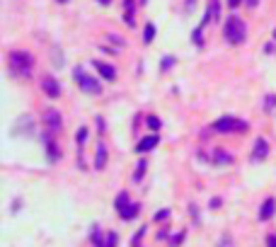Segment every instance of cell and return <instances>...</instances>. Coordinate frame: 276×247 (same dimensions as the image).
Wrapping results in <instances>:
<instances>
[{"label": "cell", "mask_w": 276, "mask_h": 247, "mask_svg": "<svg viewBox=\"0 0 276 247\" xmlns=\"http://www.w3.org/2000/svg\"><path fill=\"white\" fill-rule=\"evenodd\" d=\"M7 63H10L12 75H17V78H22V80L32 78V73H34V56L27 54V51H20V49L10 51Z\"/></svg>", "instance_id": "cell-1"}, {"label": "cell", "mask_w": 276, "mask_h": 247, "mask_svg": "<svg viewBox=\"0 0 276 247\" xmlns=\"http://www.w3.org/2000/svg\"><path fill=\"white\" fill-rule=\"evenodd\" d=\"M223 34H225V41L233 44V46L245 44V39H247V25H245V20H240L238 15H230L225 20V25H223Z\"/></svg>", "instance_id": "cell-2"}, {"label": "cell", "mask_w": 276, "mask_h": 247, "mask_svg": "<svg viewBox=\"0 0 276 247\" xmlns=\"http://www.w3.org/2000/svg\"><path fill=\"white\" fill-rule=\"evenodd\" d=\"M213 131H218V134H245L247 121L238 119V116H221L218 121H213Z\"/></svg>", "instance_id": "cell-3"}, {"label": "cell", "mask_w": 276, "mask_h": 247, "mask_svg": "<svg viewBox=\"0 0 276 247\" xmlns=\"http://www.w3.org/2000/svg\"><path fill=\"white\" fill-rule=\"evenodd\" d=\"M114 206H116V211H119L121 220H134L138 216V211H140V206H138V204H131V201H129V194L126 192H121L116 199H114Z\"/></svg>", "instance_id": "cell-4"}, {"label": "cell", "mask_w": 276, "mask_h": 247, "mask_svg": "<svg viewBox=\"0 0 276 247\" xmlns=\"http://www.w3.org/2000/svg\"><path fill=\"white\" fill-rule=\"evenodd\" d=\"M73 78H75V82L80 85V90L87 92V95H100V92H102V85L95 80L92 75H87L83 68H75V71H73Z\"/></svg>", "instance_id": "cell-5"}, {"label": "cell", "mask_w": 276, "mask_h": 247, "mask_svg": "<svg viewBox=\"0 0 276 247\" xmlns=\"http://www.w3.org/2000/svg\"><path fill=\"white\" fill-rule=\"evenodd\" d=\"M267 155H269V143H267V138L259 136L254 141V148H252V160L262 163V160H267Z\"/></svg>", "instance_id": "cell-6"}, {"label": "cell", "mask_w": 276, "mask_h": 247, "mask_svg": "<svg viewBox=\"0 0 276 247\" xmlns=\"http://www.w3.org/2000/svg\"><path fill=\"white\" fill-rule=\"evenodd\" d=\"M41 90H44L51 100H56V97L61 95V85L56 82L54 75H44V78H41Z\"/></svg>", "instance_id": "cell-7"}, {"label": "cell", "mask_w": 276, "mask_h": 247, "mask_svg": "<svg viewBox=\"0 0 276 247\" xmlns=\"http://www.w3.org/2000/svg\"><path fill=\"white\" fill-rule=\"evenodd\" d=\"M44 145H46V155H49V163H56L58 158H61V150L56 148V141H54V134L49 131L46 136H44Z\"/></svg>", "instance_id": "cell-8"}, {"label": "cell", "mask_w": 276, "mask_h": 247, "mask_svg": "<svg viewBox=\"0 0 276 247\" xmlns=\"http://www.w3.org/2000/svg\"><path fill=\"white\" fill-rule=\"evenodd\" d=\"M44 121H46V129L51 131V134H56L58 129H61V114L56 109H46L44 111Z\"/></svg>", "instance_id": "cell-9"}, {"label": "cell", "mask_w": 276, "mask_h": 247, "mask_svg": "<svg viewBox=\"0 0 276 247\" xmlns=\"http://www.w3.org/2000/svg\"><path fill=\"white\" fill-rule=\"evenodd\" d=\"M218 17H221V0H208V7H206V15H204L201 25H208L211 20H218Z\"/></svg>", "instance_id": "cell-10"}, {"label": "cell", "mask_w": 276, "mask_h": 247, "mask_svg": "<svg viewBox=\"0 0 276 247\" xmlns=\"http://www.w3.org/2000/svg\"><path fill=\"white\" fill-rule=\"evenodd\" d=\"M107 165V145L104 141H97V150H95V170H104Z\"/></svg>", "instance_id": "cell-11"}, {"label": "cell", "mask_w": 276, "mask_h": 247, "mask_svg": "<svg viewBox=\"0 0 276 247\" xmlns=\"http://www.w3.org/2000/svg\"><path fill=\"white\" fill-rule=\"evenodd\" d=\"M274 213H276V199L269 196V199H264V204L259 209V220H269Z\"/></svg>", "instance_id": "cell-12"}, {"label": "cell", "mask_w": 276, "mask_h": 247, "mask_svg": "<svg viewBox=\"0 0 276 247\" xmlns=\"http://www.w3.org/2000/svg\"><path fill=\"white\" fill-rule=\"evenodd\" d=\"M92 66L97 68V73H100L104 80H114V78H116V68L109 66V63H104V61H95Z\"/></svg>", "instance_id": "cell-13"}, {"label": "cell", "mask_w": 276, "mask_h": 247, "mask_svg": "<svg viewBox=\"0 0 276 247\" xmlns=\"http://www.w3.org/2000/svg\"><path fill=\"white\" fill-rule=\"evenodd\" d=\"M158 143H160L158 134H155V136H145V138H140V143L136 145V153H148V150H153V148H155Z\"/></svg>", "instance_id": "cell-14"}, {"label": "cell", "mask_w": 276, "mask_h": 247, "mask_svg": "<svg viewBox=\"0 0 276 247\" xmlns=\"http://www.w3.org/2000/svg\"><path fill=\"white\" fill-rule=\"evenodd\" d=\"M211 158H213V163H218V165H230L233 163V155H230V153H225V150H221V148H216Z\"/></svg>", "instance_id": "cell-15"}, {"label": "cell", "mask_w": 276, "mask_h": 247, "mask_svg": "<svg viewBox=\"0 0 276 247\" xmlns=\"http://www.w3.org/2000/svg\"><path fill=\"white\" fill-rule=\"evenodd\" d=\"M90 240H92V245H95V247H107V238H102L100 228H92V233H90Z\"/></svg>", "instance_id": "cell-16"}, {"label": "cell", "mask_w": 276, "mask_h": 247, "mask_svg": "<svg viewBox=\"0 0 276 247\" xmlns=\"http://www.w3.org/2000/svg\"><path fill=\"white\" fill-rule=\"evenodd\" d=\"M124 7H126V25L129 27H134L136 25V17H134V0H124Z\"/></svg>", "instance_id": "cell-17"}, {"label": "cell", "mask_w": 276, "mask_h": 247, "mask_svg": "<svg viewBox=\"0 0 276 247\" xmlns=\"http://www.w3.org/2000/svg\"><path fill=\"white\" fill-rule=\"evenodd\" d=\"M145 170H148V160H138V167H136V172H134V182H143Z\"/></svg>", "instance_id": "cell-18"}, {"label": "cell", "mask_w": 276, "mask_h": 247, "mask_svg": "<svg viewBox=\"0 0 276 247\" xmlns=\"http://www.w3.org/2000/svg\"><path fill=\"white\" fill-rule=\"evenodd\" d=\"M153 39H155V25H153V22H148V25H145V32H143V41H145V44H150Z\"/></svg>", "instance_id": "cell-19"}, {"label": "cell", "mask_w": 276, "mask_h": 247, "mask_svg": "<svg viewBox=\"0 0 276 247\" xmlns=\"http://www.w3.org/2000/svg\"><path fill=\"white\" fill-rule=\"evenodd\" d=\"M148 233V225H140V230H138V235H134V243H131V247H140V243H143V235Z\"/></svg>", "instance_id": "cell-20"}, {"label": "cell", "mask_w": 276, "mask_h": 247, "mask_svg": "<svg viewBox=\"0 0 276 247\" xmlns=\"http://www.w3.org/2000/svg\"><path fill=\"white\" fill-rule=\"evenodd\" d=\"M264 109L267 111L276 109V95H267V97H264Z\"/></svg>", "instance_id": "cell-21"}, {"label": "cell", "mask_w": 276, "mask_h": 247, "mask_svg": "<svg viewBox=\"0 0 276 247\" xmlns=\"http://www.w3.org/2000/svg\"><path fill=\"white\" fill-rule=\"evenodd\" d=\"M145 124H148V126H150V129H153V131H158V129H160V126H163V121H160V119H158V116H148V121H145Z\"/></svg>", "instance_id": "cell-22"}, {"label": "cell", "mask_w": 276, "mask_h": 247, "mask_svg": "<svg viewBox=\"0 0 276 247\" xmlns=\"http://www.w3.org/2000/svg\"><path fill=\"white\" fill-rule=\"evenodd\" d=\"M20 121H22V134H29L32 131V116H22Z\"/></svg>", "instance_id": "cell-23"}, {"label": "cell", "mask_w": 276, "mask_h": 247, "mask_svg": "<svg viewBox=\"0 0 276 247\" xmlns=\"http://www.w3.org/2000/svg\"><path fill=\"white\" fill-rule=\"evenodd\" d=\"M119 245V238H116V233H107V247H116Z\"/></svg>", "instance_id": "cell-24"}, {"label": "cell", "mask_w": 276, "mask_h": 247, "mask_svg": "<svg viewBox=\"0 0 276 247\" xmlns=\"http://www.w3.org/2000/svg\"><path fill=\"white\" fill-rule=\"evenodd\" d=\"M167 216H170V211H167V209H163V211H158V213H155V220H158V223H165Z\"/></svg>", "instance_id": "cell-25"}, {"label": "cell", "mask_w": 276, "mask_h": 247, "mask_svg": "<svg viewBox=\"0 0 276 247\" xmlns=\"http://www.w3.org/2000/svg\"><path fill=\"white\" fill-rule=\"evenodd\" d=\"M172 63H174V58H172V56H165V58H163V71H170Z\"/></svg>", "instance_id": "cell-26"}, {"label": "cell", "mask_w": 276, "mask_h": 247, "mask_svg": "<svg viewBox=\"0 0 276 247\" xmlns=\"http://www.w3.org/2000/svg\"><path fill=\"white\" fill-rule=\"evenodd\" d=\"M267 247H276V233L267 235Z\"/></svg>", "instance_id": "cell-27"}, {"label": "cell", "mask_w": 276, "mask_h": 247, "mask_svg": "<svg viewBox=\"0 0 276 247\" xmlns=\"http://www.w3.org/2000/svg\"><path fill=\"white\" fill-rule=\"evenodd\" d=\"M240 2H242V0H228V7H230V10H235Z\"/></svg>", "instance_id": "cell-28"}, {"label": "cell", "mask_w": 276, "mask_h": 247, "mask_svg": "<svg viewBox=\"0 0 276 247\" xmlns=\"http://www.w3.org/2000/svg\"><path fill=\"white\" fill-rule=\"evenodd\" d=\"M182 238H184V233H179L177 238H172V245H179V243H182Z\"/></svg>", "instance_id": "cell-29"}, {"label": "cell", "mask_w": 276, "mask_h": 247, "mask_svg": "<svg viewBox=\"0 0 276 247\" xmlns=\"http://www.w3.org/2000/svg\"><path fill=\"white\" fill-rule=\"evenodd\" d=\"M264 51H267V54H272V51H276V46H274V44H272V41H269V44L264 46Z\"/></svg>", "instance_id": "cell-30"}, {"label": "cell", "mask_w": 276, "mask_h": 247, "mask_svg": "<svg viewBox=\"0 0 276 247\" xmlns=\"http://www.w3.org/2000/svg\"><path fill=\"white\" fill-rule=\"evenodd\" d=\"M245 2H247V7H257L259 5V0H245Z\"/></svg>", "instance_id": "cell-31"}, {"label": "cell", "mask_w": 276, "mask_h": 247, "mask_svg": "<svg viewBox=\"0 0 276 247\" xmlns=\"http://www.w3.org/2000/svg\"><path fill=\"white\" fill-rule=\"evenodd\" d=\"M100 2H102V5H109L111 0H100Z\"/></svg>", "instance_id": "cell-32"}, {"label": "cell", "mask_w": 276, "mask_h": 247, "mask_svg": "<svg viewBox=\"0 0 276 247\" xmlns=\"http://www.w3.org/2000/svg\"><path fill=\"white\" fill-rule=\"evenodd\" d=\"M145 2H148V0H140V5H145Z\"/></svg>", "instance_id": "cell-33"}, {"label": "cell", "mask_w": 276, "mask_h": 247, "mask_svg": "<svg viewBox=\"0 0 276 247\" xmlns=\"http://www.w3.org/2000/svg\"><path fill=\"white\" fill-rule=\"evenodd\" d=\"M58 2H68V0H58Z\"/></svg>", "instance_id": "cell-34"}, {"label": "cell", "mask_w": 276, "mask_h": 247, "mask_svg": "<svg viewBox=\"0 0 276 247\" xmlns=\"http://www.w3.org/2000/svg\"><path fill=\"white\" fill-rule=\"evenodd\" d=\"M274 36H276V34H274Z\"/></svg>", "instance_id": "cell-35"}]
</instances>
